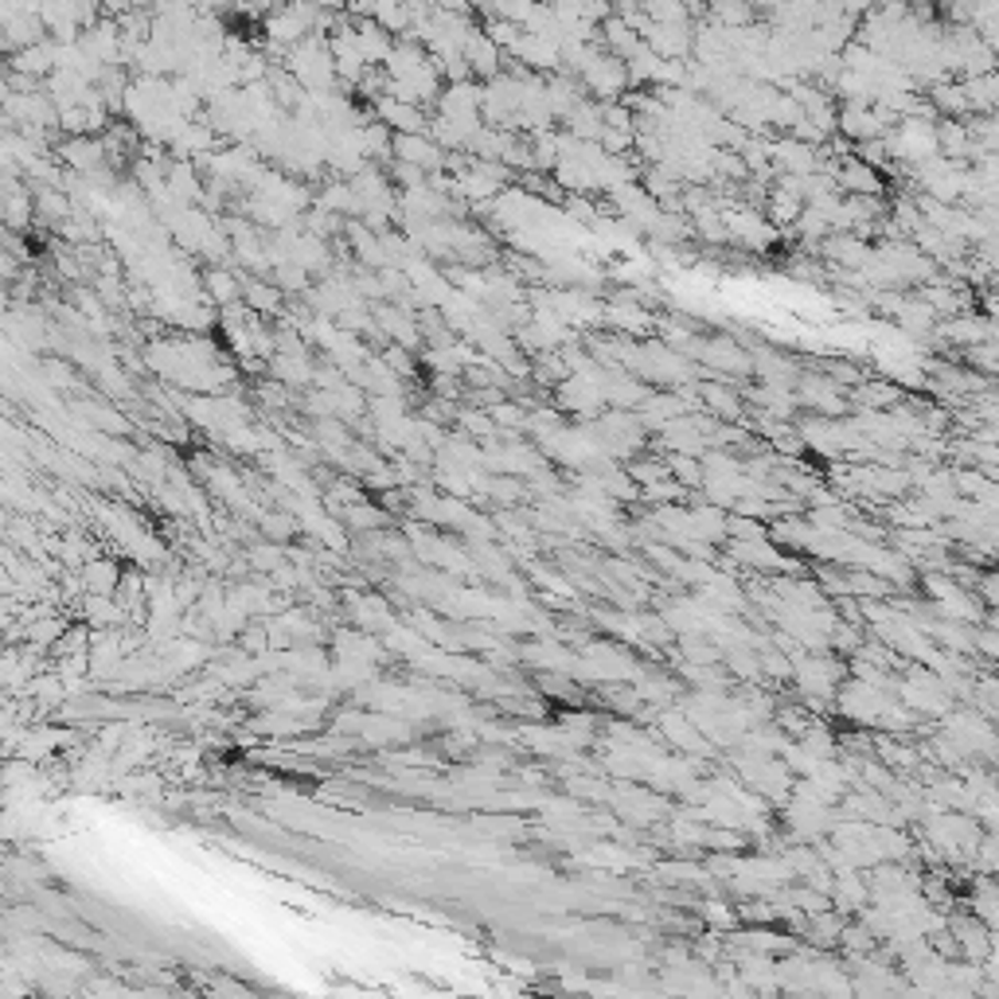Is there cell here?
<instances>
[{
  "label": "cell",
  "instance_id": "cell-15",
  "mask_svg": "<svg viewBox=\"0 0 999 999\" xmlns=\"http://www.w3.org/2000/svg\"><path fill=\"white\" fill-rule=\"evenodd\" d=\"M703 403L711 406L719 418H738L742 414V398L734 395L731 386H719V383H703Z\"/></svg>",
  "mask_w": 999,
  "mask_h": 999
},
{
  "label": "cell",
  "instance_id": "cell-1",
  "mask_svg": "<svg viewBox=\"0 0 999 999\" xmlns=\"http://www.w3.org/2000/svg\"><path fill=\"white\" fill-rule=\"evenodd\" d=\"M286 60V71L301 83V91H332L337 86V67H332V47H328V35H305L301 43L281 55Z\"/></svg>",
  "mask_w": 999,
  "mask_h": 999
},
{
  "label": "cell",
  "instance_id": "cell-12",
  "mask_svg": "<svg viewBox=\"0 0 999 999\" xmlns=\"http://www.w3.org/2000/svg\"><path fill=\"white\" fill-rule=\"evenodd\" d=\"M203 294L211 297V301L223 309V305H235L238 294H243V286H238V277L231 274V269L223 266H211L208 274H203Z\"/></svg>",
  "mask_w": 999,
  "mask_h": 999
},
{
  "label": "cell",
  "instance_id": "cell-19",
  "mask_svg": "<svg viewBox=\"0 0 999 999\" xmlns=\"http://www.w3.org/2000/svg\"><path fill=\"white\" fill-rule=\"evenodd\" d=\"M312 4H317V9H340L344 12V0H312Z\"/></svg>",
  "mask_w": 999,
  "mask_h": 999
},
{
  "label": "cell",
  "instance_id": "cell-6",
  "mask_svg": "<svg viewBox=\"0 0 999 999\" xmlns=\"http://www.w3.org/2000/svg\"><path fill=\"white\" fill-rule=\"evenodd\" d=\"M4 67L43 83V78L55 71V43H51V35H43L40 43H28V47H20V51H9V55H4Z\"/></svg>",
  "mask_w": 999,
  "mask_h": 999
},
{
  "label": "cell",
  "instance_id": "cell-3",
  "mask_svg": "<svg viewBox=\"0 0 999 999\" xmlns=\"http://www.w3.org/2000/svg\"><path fill=\"white\" fill-rule=\"evenodd\" d=\"M391 160H403V164H414L422 172H442L446 169V149L429 134H395Z\"/></svg>",
  "mask_w": 999,
  "mask_h": 999
},
{
  "label": "cell",
  "instance_id": "cell-5",
  "mask_svg": "<svg viewBox=\"0 0 999 999\" xmlns=\"http://www.w3.org/2000/svg\"><path fill=\"white\" fill-rule=\"evenodd\" d=\"M375 121H383L391 134H426L429 129L426 109L411 106V102H403V98H391V94L375 98Z\"/></svg>",
  "mask_w": 999,
  "mask_h": 999
},
{
  "label": "cell",
  "instance_id": "cell-18",
  "mask_svg": "<svg viewBox=\"0 0 999 999\" xmlns=\"http://www.w3.org/2000/svg\"><path fill=\"white\" fill-rule=\"evenodd\" d=\"M43 371H47V379L55 386H71V383H75V379H71V368H67V363H60V360H43Z\"/></svg>",
  "mask_w": 999,
  "mask_h": 999
},
{
  "label": "cell",
  "instance_id": "cell-16",
  "mask_svg": "<svg viewBox=\"0 0 999 999\" xmlns=\"http://www.w3.org/2000/svg\"><path fill=\"white\" fill-rule=\"evenodd\" d=\"M20 269H24V262H20L17 254L9 251V246L0 243V281H17Z\"/></svg>",
  "mask_w": 999,
  "mask_h": 999
},
{
  "label": "cell",
  "instance_id": "cell-17",
  "mask_svg": "<svg viewBox=\"0 0 999 999\" xmlns=\"http://www.w3.org/2000/svg\"><path fill=\"white\" fill-rule=\"evenodd\" d=\"M24 9L40 12V0H0V24H9V20L17 17V12H24Z\"/></svg>",
  "mask_w": 999,
  "mask_h": 999
},
{
  "label": "cell",
  "instance_id": "cell-4",
  "mask_svg": "<svg viewBox=\"0 0 999 999\" xmlns=\"http://www.w3.org/2000/svg\"><path fill=\"white\" fill-rule=\"evenodd\" d=\"M461 55H465V63H469V75L477 78V83H488V78H496L500 71H504V63H508V55L496 47L492 40H488L485 28H477V32L465 40Z\"/></svg>",
  "mask_w": 999,
  "mask_h": 999
},
{
  "label": "cell",
  "instance_id": "cell-20",
  "mask_svg": "<svg viewBox=\"0 0 999 999\" xmlns=\"http://www.w3.org/2000/svg\"><path fill=\"white\" fill-rule=\"evenodd\" d=\"M0 586H9V574H4V566H0Z\"/></svg>",
  "mask_w": 999,
  "mask_h": 999
},
{
  "label": "cell",
  "instance_id": "cell-21",
  "mask_svg": "<svg viewBox=\"0 0 999 999\" xmlns=\"http://www.w3.org/2000/svg\"><path fill=\"white\" fill-rule=\"evenodd\" d=\"M0 67H4V55H0Z\"/></svg>",
  "mask_w": 999,
  "mask_h": 999
},
{
  "label": "cell",
  "instance_id": "cell-9",
  "mask_svg": "<svg viewBox=\"0 0 999 999\" xmlns=\"http://www.w3.org/2000/svg\"><path fill=\"white\" fill-rule=\"evenodd\" d=\"M352 35H355V47H360L368 67H383L391 47H395V35L383 32L375 20H352Z\"/></svg>",
  "mask_w": 999,
  "mask_h": 999
},
{
  "label": "cell",
  "instance_id": "cell-2",
  "mask_svg": "<svg viewBox=\"0 0 999 999\" xmlns=\"http://www.w3.org/2000/svg\"><path fill=\"white\" fill-rule=\"evenodd\" d=\"M55 160H60L67 172H75V177H91V172L106 169V149H102V137H94V134L63 137L60 149H55Z\"/></svg>",
  "mask_w": 999,
  "mask_h": 999
},
{
  "label": "cell",
  "instance_id": "cell-7",
  "mask_svg": "<svg viewBox=\"0 0 999 999\" xmlns=\"http://www.w3.org/2000/svg\"><path fill=\"white\" fill-rule=\"evenodd\" d=\"M43 35H47V28H43L40 12H35V9L17 12V17H12L9 24H0V55H9V51L28 47V43H40Z\"/></svg>",
  "mask_w": 999,
  "mask_h": 999
},
{
  "label": "cell",
  "instance_id": "cell-10",
  "mask_svg": "<svg viewBox=\"0 0 999 999\" xmlns=\"http://www.w3.org/2000/svg\"><path fill=\"white\" fill-rule=\"evenodd\" d=\"M238 286H243L238 301H246V309H251V312H258V317H274V312H281V301H286V294H281L274 281H262V277H243Z\"/></svg>",
  "mask_w": 999,
  "mask_h": 999
},
{
  "label": "cell",
  "instance_id": "cell-13",
  "mask_svg": "<svg viewBox=\"0 0 999 999\" xmlns=\"http://www.w3.org/2000/svg\"><path fill=\"white\" fill-rule=\"evenodd\" d=\"M765 208H769V219L777 223V227H793L797 215L805 211V200H800L797 192H789L785 184H777L769 195H765Z\"/></svg>",
  "mask_w": 999,
  "mask_h": 999
},
{
  "label": "cell",
  "instance_id": "cell-8",
  "mask_svg": "<svg viewBox=\"0 0 999 999\" xmlns=\"http://www.w3.org/2000/svg\"><path fill=\"white\" fill-rule=\"evenodd\" d=\"M645 43L660 60H691V24H652Z\"/></svg>",
  "mask_w": 999,
  "mask_h": 999
},
{
  "label": "cell",
  "instance_id": "cell-11",
  "mask_svg": "<svg viewBox=\"0 0 999 999\" xmlns=\"http://www.w3.org/2000/svg\"><path fill=\"white\" fill-rule=\"evenodd\" d=\"M371 20L398 40L411 28V9H406V0H371Z\"/></svg>",
  "mask_w": 999,
  "mask_h": 999
},
{
  "label": "cell",
  "instance_id": "cell-14",
  "mask_svg": "<svg viewBox=\"0 0 999 999\" xmlns=\"http://www.w3.org/2000/svg\"><path fill=\"white\" fill-rule=\"evenodd\" d=\"M118 582H121V571L109 559H91V563H83V586L91 589V594H118Z\"/></svg>",
  "mask_w": 999,
  "mask_h": 999
}]
</instances>
